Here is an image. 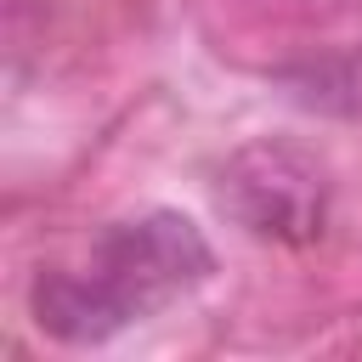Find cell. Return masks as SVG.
I'll return each mask as SVG.
<instances>
[{
  "label": "cell",
  "instance_id": "cell-3",
  "mask_svg": "<svg viewBox=\"0 0 362 362\" xmlns=\"http://www.w3.org/2000/svg\"><path fill=\"white\" fill-rule=\"evenodd\" d=\"M294 102L305 107H322V113H362V51H345V57H317L305 68H288L283 74Z\"/></svg>",
  "mask_w": 362,
  "mask_h": 362
},
{
  "label": "cell",
  "instance_id": "cell-2",
  "mask_svg": "<svg viewBox=\"0 0 362 362\" xmlns=\"http://www.w3.org/2000/svg\"><path fill=\"white\" fill-rule=\"evenodd\" d=\"M90 272L107 283V294L124 305V317H147L158 305H170L175 294L198 288L215 272V255L204 243V232L175 215V209H147L130 221H113L96 238Z\"/></svg>",
  "mask_w": 362,
  "mask_h": 362
},
{
  "label": "cell",
  "instance_id": "cell-1",
  "mask_svg": "<svg viewBox=\"0 0 362 362\" xmlns=\"http://www.w3.org/2000/svg\"><path fill=\"white\" fill-rule=\"evenodd\" d=\"M215 198L260 243H317L328 221V170L294 141H249L221 164Z\"/></svg>",
  "mask_w": 362,
  "mask_h": 362
}]
</instances>
